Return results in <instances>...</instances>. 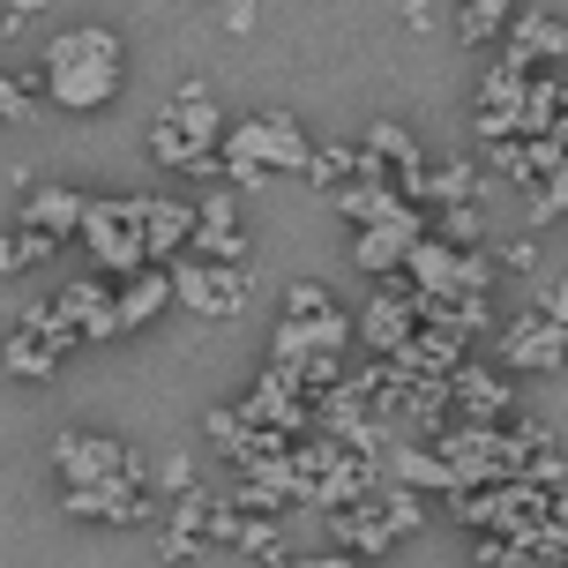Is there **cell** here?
Listing matches in <instances>:
<instances>
[{"instance_id":"obj_1","label":"cell","mask_w":568,"mask_h":568,"mask_svg":"<svg viewBox=\"0 0 568 568\" xmlns=\"http://www.w3.org/2000/svg\"><path fill=\"white\" fill-rule=\"evenodd\" d=\"M38 75L60 113H113L120 83H128V38L113 23H68L60 38H45Z\"/></svg>"},{"instance_id":"obj_2","label":"cell","mask_w":568,"mask_h":568,"mask_svg":"<svg viewBox=\"0 0 568 568\" xmlns=\"http://www.w3.org/2000/svg\"><path fill=\"white\" fill-rule=\"evenodd\" d=\"M307 165H314V142L284 105L240 120L225 135V180L232 187H262V180H277V172H307Z\"/></svg>"},{"instance_id":"obj_3","label":"cell","mask_w":568,"mask_h":568,"mask_svg":"<svg viewBox=\"0 0 568 568\" xmlns=\"http://www.w3.org/2000/svg\"><path fill=\"white\" fill-rule=\"evenodd\" d=\"M217 135H232V128H225V105H217V90L202 83V75H187V83H180V98L150 120V158H158V165L195 172V158H210V150H217Z\"/></svg>"},{"instance_id":"obj_4","label":"cell","mask_w":568,"mask_h":568,"mask_svg":"<svg viewBox=\"0 0 568 568\" xmlns=\"http://www.w3.org/2000/svg\"><path fill=\"white\" fill-rule=\"evenodd\" d=\"M90 255L105 262L113 277H135V270H158V255H150V210H142V195H113V202H90Z\"/></svg>"},{"instance_id":"obj_5","label":"cell","mask_w":568,"mask_h":568,"mask_svg":"<svg viewBox=\"0 0 568 568\" xmlns=\"http://www.w3.org/2000/svg\"><path fill=\"white\" fill-rule=\"evenodd\" d=\"M344 344V307L322 292V284H292L277 314V359H300V352H329Z\"/></svg>"},{"instance_id":"obj_6","label":"cell","mask_w":568,"mask_h":568,"mask_svg":"<svg viewBox=\"0 0 568 568\" xmlns=\"http://www.w3.org/2000/svg\"><path fill=\"white\" fill-rule=\"evenodd\" d=\"M172 284H180V307L202 314V322H217V314L232 322L247 307V262H180Z\"/></svg>"},{"instance_id":"obj_7","label":"cell","mask_w":568,"mask_h":568,"mask_svg":"<svg viewBox=\"0 0 568 568\" xmlns=\"http://www.w3.org/2000/svg\"><path fill=\"white\" fill-rule=\"evenodd\" d=\"M501 367H516V374H561L568 367V322H554L546 307L501 322Z\"/></svg>"},{"instance_id":"obj_8","label":"cell","mask_w":568,"mask_h":568,"mask_svg":"<svg viewBox=\"0 0 568 568\" xmlns=\"http://www.w3.org/2000/svg\"><path fill=\"white\" fill-rule=\"evenodd\" d=\"M53 464H60V479H68V486H113V479H128V471H142L120 442L83 434V426H68V434L53 442Z\"/></svg>"},{"instance_id":"obj_9","label":"cell","mask_w":568,"mask_h":568,"mask_svg":"<svg viewBox=\"0 0 568 568\" xmlns=\"http://www.w3.org/2000/svg\"><path fill=\"white\" fill-rule=\"evenodd\" d=\"M53 314L68 322V337H75V344H113V337H128L113 284H68V292H53Z\"/></svg>"},{"instance_id":"obj_10","label":"cell","mask_w":568,"mask_h":568,"mask_svg":"<svg viewBox=\"0 0 568 568\" xmlns=\"http://www.w3.org/2000/svg\"><path fill=\"white\" fill-rule=\"evenodd\" d=\"M419 255V217L412 210H382V217H367V232L352 240V262L359 270H374V277H389V270H404V262Z\"/></svg>"},{"instance_id":"obj_11","label":"cell","mask_w":568,"mask_h":568,"mask_svg":"<svg viewBox=\"0 0 568 568\" xmlns=\"http://www.w3.org/2000/svg\"><path fill=\"white\" fill-rule=\"evenodd\" d=\"M202 217H195V247L202 262H247V225H240V202L232 195H210L195 202Z\"/></svg>"},{"instance_id":"obj_12","label":"cell","mask_w":568,"mask_h":568,"mask_svg":"<svg viewBox=\"0 0 568 568\" xmlns=\"http://www.w3.org/2000/svg\"><path fill=\"white\" fill-rule=\"evenodd\" d=\"M90 202H98V195H83V187H60V180H45V187H30V202H23V225H38V232H53V240H68V232H83V225H90Z\"/></svg>"},{"instance_id":"obj_13","label":"cell","mask_w":568,"mask_h":568,"mask_svg":"<svg viewBox=\"0 0 568 568\" xmlns=\"http://www.w3.org/2000/svg\"><path fill=\"white\" fill-rule=\"evenodd\" d=\"M509 60L516 68H531V60H568V16L524 8V16L509 23Z\"/></svg>"},{"instance_id":"obj_14","label":"cell","mask_w":568,"mask_h":568,"mask_svg":"<svg viewBox=\"0 0 568 568\" xmlns=\"http://www.w3.org/2000/svg\"><path fill=\"white\" fill-rule=\"evenodd\" d=\"M359 150L374 158V172H404V187H419V165H426V158H419V135H412V128H397V120H374Z\"/></svg>"},{"instance_id":"obj_15","label":"cell","mask_w":568,"mask_h":568,"mask_svg":"<svg viewBox=\"0 0 568 568\" xmlns=\"http://www.w3.org/2000/svg\"><path fill=\"white\" fill-rule=\"evenodd\" d=\"M142 210H150V255L165 262L172 247H187L195 240V202H172V195H142Z\"/></svg>"},{"instance_id":"obj_16","label":"cell","mask_w":568,"mask_h":568,"mask_svg":"<svg viewBox=\"0 0 568 568\" xmlns=\"http://www.w3.org/2000/svg\"><path fill=\"white\" fill-rule=\"evenodd\" d=\"M165 300H180V284H172L165 270H135V277L120 284V322H128V329H150V314L165 307Z\"/></svg>"},{"instance_id":"obj_17","label":"cell","mask_w":568,"mask_h":568,"mask_svg":"<svg viewBox=\"0 0 568 568\" xmlns=\"http://www.w3.org/2000/svg\"><path fill=\"white\" fill-rule=\"evenodd\" d=\"M509 8H516V0H456V30H464L471 45H486L494 30L509 23Z\"/></svg>"},{"instance_id":"obj_18","label":"cell","mask_w":568,"mask_h":568,"mask_svg":"<svg viewBox=\"0 0 568 568\" xmlns=\"http://www.w3.org/2000/svg\"><path fill=\"white\" fill-rule=\"evenodd\" d=\"M53 247H60L53 232H38V225H23V217H16V225H8V277H23L30 262H45Z\"/></svg>"},{"instance_id":"obj_19","label":"cell","mask_w":568,"mask_h":568,"mask_svg":"<svg viewBox=\"0 0 568 568\" xmlns=\"http://www.w3.org/2000/svg\"><path fill=\"white\" fill-rule=\"evenodd\" d=\"M367 337L382 344V352H404V337H412V307H404L397 292H389V300L367 314Z\"/></svg>"},{"instance_id":"obj_20","label":"cell","mask_w":568,"mask_h":568,"mask_svg":"<svg viewBox=\"0 0 568 568\" xmlns=\"http://www.w3.org/2000/svg\"><path fill=\"white\" fill-rule=\"evenodd\" d=\"M554 217H568V158L531 187V225H554Z\"/></svg>"},{"instance_id":"obj_21","label":"cell","mask_w":568,"mask_h":568,"mask_svg":"<svg viewBox=\"0 0 568 568\" xmlns=\"http://www.w3.org/2000/svg\"><path fill=\"white\" fill-rule=\"evenodd\" d=\"M456 389H471V419H494V412L509 404V389H501V382H486V374H464Z\"/></svg>"},{"instance_id":"obj_22","label":"cell","mask_w":568,"mask_h":568,"mask_svg":"<svg viewBox=\"0 0 568 568\" xmlns=\"http://www.w3.org/2000/svg\"><path fill=\"white\" fill-rule=\"evenodd\" d=\"M38 90H45V75H23V68H16V75H8V90H0V98H8V120H30V113H38V105H30Z\"/></svg>"},{"instance_id":"obj_23","label":"cell","mask_w":568,"mask_h":568,"mask_svg":"<svg viewBox=\"0 0 568 568\" xmlns=\"http://www.w3.org/2000/svg\"><path fill=\"white\" fill-rule=\"evenodd\" d=\"M158 486H165V494H187V486H195V456H165Z\"/></svg>"},{"instance_id":"obj_24","label":"cell","mask_w":568,"mask_h":568,"mask_svg":"<svg viewBox=\"0 0 568 568\" xmlns=\"http://www.w3.org/2000/svg\"><path fill=\"white\" fill-rule=\"evenodd\" d=\"M539 262V247H531V232L524 240H501V270H531Z\"/></svg>"},{"instance_id":"obj_25","label":"cell","mask_w":568,"mask_h":568,"mask_svg":"<svg viewBox=\"0 0 568 568\" xmlns=\"http://www.w3.org/2000/svg\"><path fill=\"white\" fill-rule=\"evenodd\" d=\"M38 8H45V0H8V38H23V30L38 23Z\"/></svg>"},{"instance_id":"obj_26","label":"cell","mask_w":568,"mask_h":568,"mask_svg":"<svg viewBox=\"0 0 568 568\" xmlns=\"http://www.w3.org/2000/svg\"><path fill=\"white\" fill-rule=\"evenodd\" d=\"M546 314H554V322H568V262H561V277L546 284Z\"/></svg>"},{"instance_id":"obj_27","label":"cell","mask_w":568,"mask_h":568,"mask_svg":"<svg viewBox=\"0 0 568 568\" xmlns=\"http://www.w3.org/2000/svg\"><path fill=\"white\" fill-rule=\"evenodd\" d=\"M225 30H232V38H247V30H255V0H232V8H225Z\"/></svg>"},{"instance_id":"obj_28","label":"cell","mask_w":568,"mask_h":568,"mask_svg":"<svg viewBox=\"0 0 568 568\" xmlns=\"http://www.w3.org/2000/svg\"><path fill=\"white\" fill-rule=\"evenodd\" d=\"M554 135L568 142V83H561V120H554Z\"/></svg>"},{"instance_id":"obj_29","label":"cell","mask_w":568,"mask_h":568,"mask_svg":"<svg viewBox=\"0 0 568 568\" xmlns=\"http://www.w3.org/2000/svg\"><path fill=\"white\" fill-rule=\"evenodd\" d=\"M314 568H367V561H337V554H329V561H314Z\"/></svg>"},{"instance_id":"obj_30","label":"cell","mask_w":568,"mask_h":568,"mask_svg":"<svg viewBox=\"0 0 568 568\" xmlns=\"http://www.w3.org/2000/svg\"><path fill=\"white\" fill-rule=\"evenodd\" d=\"M277 568H314V561H277Z\"/></svg>"},{"instance_id":"obj_31","label":"cell","mask_w":568,"mask_h":568,"mask_svg":"<svg viewBox=\"0 0 568 568\" xmlns=\"http://www.w3.org/2000/svg\"><path fill=\"white\" fill-rule=\"evenodd\" d=\"M217 8H232V0H217Z\"/></svg>"}]
</instances>
